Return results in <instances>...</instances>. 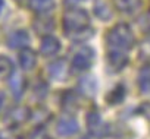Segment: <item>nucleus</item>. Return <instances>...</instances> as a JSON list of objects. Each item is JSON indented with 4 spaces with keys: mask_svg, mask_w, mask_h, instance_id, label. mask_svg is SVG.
<instances>
[{
    "mask_svg": "<svg viewBox=\"0 0 150 139\" xmlns=\"http://www.w3.org/2000/svg\"><path fill=\"white\" fill-rule=\"evenodd\" d=\"M106 41L115 50H119V51L129 50L134 45V35H132V31L129 29L128 25L119 24L108 32Z\"/></svg>",
    "mask_w": 150,
    "mask_h": 139,
    "instance_id": "obj_1",
    "label": "nucleus"
},
{
    "mask_svg": "<svg viewBox=\"0 0 150 139\" xmlns=\"http://www.w3.org/2000/svg\"><path fill=\"white\" fill-rule=\"evenodd\" d=\"M88 22H90V18H88L87 12L81 10V9H71L63 16L65 29L69 34H77V32L86 29L88 27Z\"/></svg>",
    "mask_w": 150,
    "mask_h": 139,
    "instance_id": "obj_2",
    "label": "nucleus"
},
{
    "mask_svg": "<svg viewBox=\"0 0 150 139\" xmlns=\"http://www.w3.org/2000/svg\"><path fill=\"white\" fill-rule=\"evenodd\" d=\"M91 60H93V50L86 47V48H81L77 54H75L72 64H74V67L84 71V69H88L91 66Z\"/></svg>",
    "mask_w": 150,
    "mask_h": 139,
    "instance_id": "obj_3",
    "label": "nucleus"
},
{
    "mask_svg": "<svg viewBox=\"0 0 150 139\" xmlns=\"http://www.w3.org/2000/svg\"><path fill=\"white\" fill-rule=\"evenodd\" d=\"M108 63H109V66L112 67V71L118 72V71H121L124 66L128 64V57H125V56L122 54V51L115 50V53L109 54V57H108Z\"/></svg>",
    "mask_w": 150,
    "mask_h": 139,
    "instance_id": "obj_4",
    "label": "nucleus"
},
{
    "mask_svg": "<svg viewBox=\"0 0 150 139\" xmlns=\"http://www.w3.org/2000/svg\"><path fill=\"white\" fill-rule=\"evenodd\" d=\"M59 48L60 43L54 37H44V40L41 41V53L44 56H53L54 53H57Z\"/></svg>",
    "mask_w": 150,
    "mask_h": 139,
    "instance_id": "obj_5",
    "label": "nucleus"
},
{
    "mask_svg": "<svg viewBox=\"0 0 150 139\" xmlns=\"http://www.w3.org/2000/svg\"><path fill=\"white\" fill-rule=\"evenodd\" d=\"M28 41H30V38L25 31H16L8 38V44L13 48H24L28 44Z\"/></svg>",
    "mask_w": 150,
    "mask_h": 139,
    "instance_id": "obj_6",
    "label": "nucleus"
},
{
    "mask_svg": "<svg viewBox=\"0 0 150 139\" xmlns=\"http://www.w3.org/2000/svg\"><path fill=\"white\" fill-rule=\"evenodd\" d=\"M138 88L143 94H150V64L141 67L138 73Z\"/></svg>",
    "mask_w": 150,
    "mask_h": 139,
    "instance_id": "obj_7",
    "label": "nucleus"
},
{
    "mask_svg": "<svg viewBox=\"0 0 150 139\" xmlns=\"http://www.w3.org/2000/svg\"><path fill=\"white\" fill-rule=\"evenodd\" d=\"M78 126H77V122L74 119H62L59 123H57V132L63 136H71L77 132Z\"/></svg>",
    "mask_w": 150,
    "mask_h": 139,
    "instance_id": "obj_8",
    "label": "nucleus"
},
{
    "mask_svg": "<svg viewBox=\"0 0 150 139\" xmlns=\"http://www.w3.org/2000/svg\"><path fill=\"white\" fill-rule=\"evenodd\" d=\"M49 71H50V75L54 78V79H65L68 76V66L65 61L59 60V61H54L50 64L49 67Z\"/></svg>",
    "mask_w": 150,
    "mask_h": 139,
    "instance_id": "obj_9",
    "label": "nucleus"
},
{
    "mask_svg": "<svg viewBox=\"0 0 150 139\" xmlns=\"http://www.w3.org/2000/svg\"><path fill=\"white\" fill-rule=\"evenodd\" d=\"M125 95H127L125 87H124V85H118V87H115V88L108 94L106 100H108V103H110V104H119V103L124 101Z\"/></svg>",
    "mask_w": 150,
    "mask_h": 139,
    "instance_id": "obj_10",
    "label": "nucleus"
},
{
    "mask_svg": "<svg viewBox=\"0 0 150 139\" xmlns=\"http://www.w3.org/2000/svg\"><path fill=\"white\" fill-rule=\"evenodd\" d=\"M19 63L21 66L25 69V71H28V69H31L34 64H35V54L33 50L30 48H24L19 54Z\"/></svg>",
    "mask_w": 150,
    "mask_h": 139,
    "instance_id": "obj_11",
    "label": "nucleus"
},
{
    "mask_svg": "<svg viewBox=\"0 0 150 139\" xmlns=\"http://www.w3.org/2000/svg\"><path fill=\"white\" fill-rule=\"evenodd\" d=\"M140 5H141V0H115V6L119 10L127 12V13L137 10Z\"/></svg>",
    "mask_w": 150,
    "mask_h": 139,
    "instance_id": "obj_12",
    "label": "nucleus"
},
{
    "mask_svg": "<svg viewBox=\"0 0 150 139\" xmlns=\"http://www.w3.org/2000/svg\"><path fill=\"white\" fill-rule=\"evenodd\" d=\"M31 8L38 12V13H43V12H49L54 8V2L53 0H31Z\"/></svg>",
    "mask_w": 150,
    "mask_h": 139,
    "instance_id": "obj_13",
    "label": "nucleus"
},
{
    "mask_svg": "<svg viewBox=\"0 0 150 139\" xmlns=\"http://www.w3.org/2000/svg\"><path fill=\"white\" fill-rule=\"evenodd\" d=\"M94 13L97 15V18H100L103 21H108L112 18V10L105 2H100L94 6Z\"/></svg>",
    "mask_w": 150,
    "mask_h": 139,
    "instance_id": "obj_14",
    "label": "nucleus"
},
{
    "mask_svg": "<svg viewBox=\"0 0 150 139\" xmlns=\"http://www.w3.org/2000/svg\"><path fill=\"white\" fill-rule=\"evenodd\" d=\"M102 126H103V122H102L100 116L97 113H90L88 114V127L94 133H99V129H102Z\"/></svg>",
    "mask_w": 150,
    "mask_h": 139,
    "instance_id": "obj_15",
    "label": "nucleus"
},
{
    "mask_svg": "<svg viewBox=\"0 0 150 139\" xmlns=\"http://www.w3.org/2000/svg\"><path fill=\"white\" fill-rule=\"evenodd\" d=\"M12 72V61L0 56V78H8Z\"/></svg>",
    "mask_w": 150,
    "mask_h": 139,
    "instance_id": "obj_16",
    "label": "nucleus"
},
{
    "mask_svg": "<svg viewBox=\"0 0 150 139\" xmlns=\"http://www.w3.org/2000/svg\"><path fill=\"white\" fill-rule=\"evenodd\" d=\"M138 25H140V28H141L143 32L150 34V10H147L146 13H143L138 18Z\"/></svg>",
    "mask_w": 150,
    "mask_h": 139,
    "instance_id": "obj_17",
    "label": "nucleus"
},
{
    "mask_svg": "<svg viewBox=\"0 0 150 139\" xmlns=\"http://www.w3.org/2000/svg\"><path fill=\"white\" fill-rule=\"evenodd\" d=\"M138 57L144 61H150V40H146L138 51Z\"/></svg>",
    "mask_w": 150,
    "mask_h": 139,
    "instance_id": "obj_18",
    "label": "nucleus"
},
{
    "mask_svg": "<svg viewBox=\"0 0 150 139\" xmlns=\"http://www.w3.org/2000/svg\"><path fill=\"white\" fill-rule=\"evenodd\" d=\"M22 114H30V111H28L27 108H16V110H13V111L11 113V117L13 119V122L19 123V122L22 120Z\"/></svg>",
    "mask_w": 150,
    "mask_h": 139,
    "instance_id": "obj_19",
    "label": "nucleus"
},
{
    "mask_svg": "<svg viewBox=\"0 0 150 139\" xmlns=\"http://www.w3.org/2000/svg\"><path fill=\"white\" fill-rule=\"evenodd\" d=\"M33 139H49L47 136H46V133L44 132H41V138H38V135H37V132L34 133V136H33Z\"/></svg>",
    "mask_w": 150,
    "mask_h": 139,
    "instance_id": "obj_20",
    "label": "nucleus"
},
{
    "mask_svg": "<svg viewBox=\"0 0 150 139\" xmlns=\"http://www.w3.org/2000/svg\"><path fill=\"white\" fill-rule=\"evenodd\" d=\"M2 9H3V0H0V12H2Z\"/></svg>",
    "mask_w": 150,
    "mask_h": 139,
    "instance_id": "obj_21",
    "label": "nucleus"
},
{
    "mask_svg": "<svg viewBox=\"0 0 150 139\" xmlns=\"http://www.w3.org/2000/svg\"><path fill=\"white\" fill-rule=\"evenodd\" d=\"M72 3H75V2H83V0H71Z\"/></svg>",
    "mask_w": 150,
    "mask_h": 139,
    "instance_id": "obj_22",
    "label": "nucleus"
}]
</instances>
